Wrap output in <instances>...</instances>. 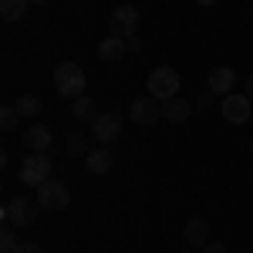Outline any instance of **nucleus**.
Instances as JSON below:
<instances>
[{
  "instance_id": "obj_1",
  "label": "nucleus",
  "mask_w": 253,
  "mask_h": 253,
  "mask_svg": "<svg viewBox=\"0 0 253 253\" xmlns=\"http://www.w3.org/2000/svg\"><path fill=\"white\" fill-rule=\"evenodd\" d=\"M54 88L64 98H78L84 95V71H81L75 61H61L54 68Z\"/></svg>"
},
{
  "instance_id": "obj_2",
  "label": "nucleus",
  "mask_w": 253,
  "mask_h": 253,
  "mask_svg": "<svg viewBox=\"0 0 253 253\" xmlns=\"http://www.w3.org/2000/svg\"><path fill=\"white\" fill-rule=\"evenodd\" d=\"M34 199L41 203V210L61 213V210H68V203H71V189H68L61 179H47V182L38 186V196H34Z\"/></svg>"
},
{
  "instance_id": "obj_3",
  "label": "nucleus",
  "mask_w": 253,
  "mask_h": 253,
  "mask_svg": "<svg viewBox=\"0 0 253 253\" xmlns=\"http://www.w3.org/2000/svg\"><path fill=\"white\" fill-rule=\"evenodd\" d=\"M149 95L166 101V98H175L179 95V71L169 68V64H159L149 71Z\"/></svg>"
},
{
  "instance_id": "obj_4",
  "label": "nucleus",
  "mask_w": 253,
  "mask_h": 253,
  "mask_svg": "<svg viewBox=\"0 0 253 253\" xmlns=\"http://www.w3.org/2000/svg\"><path fill=\"white\" fill-rule=\"evenodd\" d=\"M47 179H51V156L34 152V156H27L20 162V182L24 186H34L38 189L41 182H47Z\"/></svg>"
},
{
  "instance_id": "obj_5",
  "label": "nucleus",
  "mask_w": 253,
  "mask_h": 253,
  "mask_svg": "<svg viewBox=\"0 0 253 253\" xmlns=\"http://www.w3.org/2000/svg\"><path fill=\"white\" fill-rule=\"evenodd\" d=\"M138 24H142V14H138V7H132V3L115 7V14H112V20H108L112 34H115V38H125V41L138 34Z\"/></svg>"
},
{
  "instance_id": "obj_6",
  "label": "nucleus",
  "mask_w": 253,
  "mask_h": 253,
  "mask_svg": "<svg viewBox=\"0 0 253 253\" xmlns=\"http://www.w3.org/2000/svg\"><path fill=\"white\" fill-rule=\"evenodd\" d=\"M38 210H41V203L38 199H10L7 206H3V219L14 226V230H20V226H31L34 219H38Z\"/></svg>"
},
{
  "instance_id": "obj_7",
  "label": "nucleus",
  "mask_w": 253,
  "mask_h": 253,
  "mask_svg": "<svg viewBox=\"0 0 253 253\" xmlns=\"http://www.w3.org/2000/svg\"><path fill=\"white\" fill-rule=\"evenodd\" d=\"M128 118H132L135 125H142V128H152L159 118H162V101L152 98V95L135 98V101L128 105Z\"/></svg>"
},
{
  "instance_id": "obj_8",
  "label": "nucleus",
  "mask_w": 253,
  "mask_h": 253,
  "mask_svg": "<svg viewBox=\"0 0 253 253\" xmlns=\"http://www.w3.org/2000/svg\"><path fill=\"white\" fill-rule=\"evenodd\" d=\"M122 128H125V122H122L118 112H98L95 122H91V135H95L101 145L118 142V138H122Z\"/></svg>"
},
{
  "instance_id": "obj_9",
  "label": "nucleus",
  "mask_w": 253,
  "mask_h": 253,
  "mask_svg": "<svg viewBox=\"0 0 253 253\" xmlns=\"http://www.w3.org/2000/svg\"><path fill=\"white\" fill-rule=\"evenodd\" d=\"M253 108H250V98L247 95H223V118L230 122V125H243V122H250Z\"/></svg>"
},
{
  "instance_id": "obj_10",
  "label": "nucleus",
  "mask_w": 253,
  "mask_h": 253,
  "mask_svg": "<svg viewBox=\"0 0 253 253\" xmlns=\"http://www.w3.org/2000/svg\"><path fill=\"white\" fill-rule=\"evenodd\" d=\"M20 138H24V145H27L31 152H47V149H51V128H47L44 122H31Z\"/></svg>"
},
{
  "instance_id": "obj_11",
  "label": "nucleus",
  "mask_w": 253,
  "mask_h": 253,
  "mask_svg": "<svg viewBox=\"0 0 253 253\" xmlns=\"http://www.w3.org/2000/svg\"><path fill=\"white\" fill-rule=\"evenodd\" d=\"M193 115V101H186V98H166L162 101V118L166 122H172V125H182L186 118Z\"/></svg>"
},
{
  "instance_id": "obj_12",
  "label": "nucleus",
  "mask_w": 253,
  "mask_h": 253,
  "mask_svg": "<svg viewBox=\"0 0 253 253\" xmlns=\"http://www.w3.org/2000/svg\"><path fill=\"white\" fill-rule=\"evenodd\" d=\"M233 84H236V71H233V68L216 64L213 71H210V91H213V95H230Z\"/></svg>"
},
{
  "instance_id": "obj_13",
  "label": "nucleus",
  "mask_w": 253,
  "mask_h": 253,
  "mask_svg": "<svg viewBox=\"0 0 253 253\" xmlns=\"http://www.w3.org/2000/svg\"><path fill=\"white\" fill-rule=\"evenodd\" d=\"M125 54H128V41L125 38H115V34H112V38H105L98 44V58L105 61V64H115V61H122Z\"/></svg>"
},
{
  "instance_id": "obj_14",
  "label": "nucleus",
  "mask_w": 253,
  "mask_h": 253,
  "mask_svg": "<svg viewBox=\"0 0 253 253\" xmlns=\"http://www.w3.org/2000/svg\"><path fill=\"white\" fill-rule=\"evenodd\" d=\"M182 236H186V243H189V247H206V243H210V226H206V219L189 216V219H186V226H182Z\"/></svg>"
},
{
  "instance_id": "obj_15",
  "label": "nucleus",
  "mask_w": 253,
  "mask_h": 253,
  "mask_svg": "<svg viewBox=\"0 0 253 253\" xmlns=\"http://www.w3.org/2000/svg\"><path fill=\"white\" fill-rule=\"evenodd\" d=\"M84 169L91 175H108L112 172V152L101 145V149H91L88 156H84Z\"/></svg>"
},
{
  "instance_id": "obj_16",
  "label": "nucleus",
  "mask_w": 253,
  "mask_h": 253,
  "mask_svg": "<svg viewBox=\"0 0 253 253\" xmlns=\"http://www.w3.org/2000/svg\"><path fill=\"white\" fill-rule=\"evenodd\" d=\"M71 115H75V122H95V115H98L95 98H91V95L71 98Z\"/></svg>"
},
{
  "instance_id": "obj_17",
  "label": "nucleus",
  "mask_w": 253,
  "mask_h": 253,
  "mask_svg": "<svg viewBox=\"0 0 253 253\" xmlns=\"http://www.w3.org/2000/svg\"><path fill=\"white\" fill-rule=\"evenodd\" d=\"M27 10H31V0H0V17L7 20V24L24 20V17H27Z\"/></svg>"
},
{
  "instance_id": "obj_18",
  "label": "nucleus",
  "mask_w": 253,
  "mask_h": 253,
  "mask_svg": "<svg viewBox=\"0 0 253 253\" xmlns=\"http://www.w3.org/2000/svg\"><path fill=\"white\" fill-rule=\"evenodd\" d=\"M14 105H17L20 118H38L41 115V98L38 95H20Z\"/></svg>"
},
{
  "instance_id": "obj_19",
  "label": "nucleus",
  "mask_w": 253,
  "mask_h": 253,
  "mask_svg": "<svg viewBox=\"0 0 253 253\" xmlns=\"http://www.w3.org/2000/svg\"><path fill=\"white\" fill-rule=\"evenodd\" d=\"M17 122H20L17 105H3V108H0V128H3V132H14Z\"/></svg>"
},
{
  "instance_id": "obj_20",
  "label": "nucleus",
  "mask_w": 253,
  "mask_h": 253,
  "mask_svg": "<svg viewBox=\"0 0 253 253\" xmlns=\"http://www.w3.org/2000/svg\"><path fill=\"white\" fill-rule=\"evenodd\" d=\"M20 243H17V233H14V226L7 223L3 230H0V253H14Z\"/></svg>"
},
{
  "instance_id": "obj_21",
  "label": "nucleus",
  "mask_w": 253,
  "mask_h": 253,
  "mask_svg": "<svg viewBox=\"0 0 253 253\" xmlns=\"http://www.w3.org/2000/svg\"><path fill=\"white\" fill-rule=\"evenodd\" d=\"M68 149L78 152V156H88V152H91V149H84V135H81V132H71V135H68Z\"/></svg>"
},
{
  "instance_id": "obj_22",
  "label": "nucleus",
  "mask_w": 253,
  "mask_h": 253,
  "mask_svg": "<svg viewBox=\"0 0 253 253\" xmlns=\"http://www.w3.org/2000/svg\"><path fill=\"white\" fill-rule=\"evenodd\" d=\"M203 253H226V243H219V240H210V243L203 247Z\"/></svg>"
},
{
  "instance_id": "obj_23",
  "label": "nucleus",
  "mask_w": 253,
  "mask_h": 253,
  "mask_svg": "<svg viewBox=\"0 0 253 253\" xmlns=\"http://www.w3.org/2000/svg\"><path fill=\"white\" fill-rule=\"evenodd\" d=\"M14 253H41V243H34V240H27V243H20Z\"/></svg>"
},
{
  "instance_id": "obj_24",
  "label": "nucleus",
  "mask_w": 253,
  "mask_h": 253,
  "mask_svg": "<svg viewBox=\"0 0 253 253\" xmlns=\"http://www.w3.org/2000/svg\"><path fill=\"white\" fill-rule=\"evenodd\" d=\"M210 95H213V91H210ZM210 95L203 91V95H199V98L193 101V108H210Z\"/></svg>"
},
{
  "instance_id": "obj_25",
  "label": "nucleus",
  "mask_w": 253,
  "mask_h": 253,
  "mask_svg": "<svg viewBox=\"0 0 253 253\" xmlns=\"http://www.w3.org/2000/svg\"><path fill=\"white\" fill-rule=\"evenodd\" d=\"M138 47H142V38H138V34H135V38H128V51H138Z\"/></svg>"
},
{
  "instance_id": "obj_26",
  "label": "nucleus",
  "mask_w": 253,
  "mask_h": 253,
  "mask_svg": "<svg viewBox=\"0 0 253 253\" xmlns=\"http://www.w3.org/2000/svg\"><path fill=\"white\" fill-rule=\"evenodd\" d=\"M247 98L253 101V75H247Z\"/></svg>"
},
{
  "instance_id": "obj_27",
  "label": "nucleus",
  "mask_w": 253,
  "mask_h": 253,
  "mask_svg": "<svg viewBox=\"0 0 253 253\" xmlns=\"http://www.w3.org/2000/svg\"><path fill=\"white\" fill-rule=\"evenodd\" d=\"M51 0H31V7H47Z\"/></svg>"
},
{
  "instance_id": "obj_28",
  "label": "nucleus",
  "mask_w": 253,
  "mask_h": 253,
  "mask_svg": "<svg viewBox=\"0 0 253 253\" xmlns=\"http://www.w3.org/2000/svg\"><path fill=\"white\" fill-rule=\"evenodd\" d=\"M196 3H199V7H213L216 0H196Z\"/></svg>"
},
{
  "instance_id": "obj_29",
  "label": "nucleus",
  "mask_w": 253,
  "mask_h": 253,
  "mask_svg": "<svg viewBox=\"0 0 253 253\" xmlns=\"http://www.w3.org/2000/svg\"><path fill=\"white\" fill-rule=\"evenodd\" d=\"M182 253H196V250H182Z\"/></svg>"
},
{
  "instance_id": "obj_30",
  "label": "nucleus",
  "mask_w": 253,
  "mask_h": 253,
  "mask_svg": "<svg viewBox=\"0 0 253 253\" xmlns=\"http://www.w3.org/2000/svg\"><path fill=\"white\" fill-rule=\"evenodd\" d=\"M250 152H253V142H250Z\"/></svg>"
},
{
  "instance_id": "obj_31",
  "label": "nucleus",
  "mask_w": 253,
  "mask_h": 253,
  "mask_svg": "<svg viewBox=\"0 0 253 253\" xmlns=\"http://www.w3.org/2000/svg\"><path fill=\"white\" fill-rule=\"evenodd\" d=\"M250 125H253V115H250Z\"/></svg>"
}]
</instances>
